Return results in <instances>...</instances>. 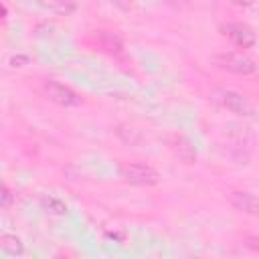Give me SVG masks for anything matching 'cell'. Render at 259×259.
<instances>
[{
    "label": "cell",
    "mask_w": 259,
    "mask_h": 259,
    "mask_svg": "<svg viewBox=\"0 0 259 259\" xmlns=\"http://www.w3.org/2000/svg\"><path fill=\"white\" fill-rule=\"evenodd\" d=\"M212 65L221 71H227L231 75H239V77H249L257 71L255 61L245 55V53H237V51H225V53H217L212 57Z\"/></svg>",
    "instance_id": "6da1fadb"
},
{
    "label": "cell",
    "mask_w": 259,
    "mask_h": 259,
    "mask_svg": "<svg viewBox=\"0 0 259 259\" xmlns=\"http://www.w3.org/2000/svg\"><path fill=\"white\" fill-rule=\"evenodd\" d=\"M42 95H45L49 101H53L55 105L65 107V109L83 105L81 93L75 91L73 87H69V85L57 81V79H45V81H42Z\"/></svg>",
    "instance_id": "7a4b0ae2"
},
{
    "label": "cell",
    "mask_w": 259,
    "mask_h": 259,
    "mask_svg": "<svg viewBox=\"0 0 259 259\" xmlns=\"http://www.w3.org/2000/svg\"><path fill=\"white\" fill-rule=\"evenodd\" d=\"M121 176L134 186H156L160 182V172L146 162H125L121 164Z\"/></svg>",
    "instance_id": "3957f363"
},
{
    "label": "cell",
    "mask_w": 259,
    "mask_h": 259,
    "mask_svg": "<svg viewBox=\"0 0 259 259\" xmlns=\"http://www.w3.org/2000/svg\"><path fill=\"white\" fill-rule=\"evenodd\" d=\"M166 144H168V150L174 154V158L178 162H182L186 166L196 162V148L184 134H170L166 138Z\"/></svg>",
    "instance_id": "277c9868"
},
{
    "label": "cell",
    "mask_w": 259,
    "mask_h": 259,
    "mask_svg": "<svg viewBox=\"0 0 259 259\" xmlns=\"http://www.w3.org/2000/svg\"><path fill=\"white\" fill-rule=\"evenodd\" d=\"M223 32L229 36V40L239 49H251L257 42L255 30L245 22H229L223 26Z\"/></svg>",
    "instance_id": "5b68a950"
},
{
    "label": "cell",
    "mask_w": 259,
    "mask_h": 259,
    "mask_svg": "<svg viewBox=\"0 0 259 259\" xmlns=\"http://www.w3.org/2000/svg\"><path fill=\"white\" fill-rule=\"evenodd\" d=\"M229 200H231V206H233L235 210H239V212L253 214V217L259 214V196H255L253 192L235 190V192H231Z\"/></svg>",
    "instance_id": "8992f818"
},
{
    "label": "cell",
    "mask_w": 259,
    "mask_h": 259,
    "mask_svg": "<svg viewBox=\"0 0 259 259\" xmlns=\"http://www.w3.org/2000/svg\"><path fill=\"white\" fill-rule=\"evenodd\" d=\"M221 103H223V107H227L235 115H251L253 113L251 101L239 91H225L221 95Z\"/></svg>",
    "instance_id": "52a82bcc"
},
{
    "label": "cell",
    "mask_w": 259,
    "mask_h": 259,
    "mask_svg": "<svg viewBox=\"0 0 259 259\" xmlns=\"http://www.w3.org/2000/svg\"><path fill=\"white\" fill-rule=\"evenodd\" d=\"M93 36L97 38V45L101 47V51L107 53H121V40L117 34L113 32H105V30H93Z\"/></svg>",
    "instance_id": "ba28073f"
},
{
    "label": "cell",
    "mask_w": 259,
    "mask_h": 259,
    "mask_svg": "<svg viewBox=\"0 0 259 259\" xmlns=\"http://www.w3.org/2000/svg\"><path fill=\"white\" fill-rule=\"evenodd\" d=\"M0 249L4 255H10V257H20L24 253V243L20 241V237L16 235H10V233H4L0 237Z\"/></svg>",
    "instance_id": "9c48e42d"
},
{
    "label": "cell",
    "mask_w": 259,
    "mask_h": 259,
    "mask_svg": "<svg viewBox=\"0 0 259 259\" xmlns=\"http://www.w3.org/2000/svg\"><path fill=\"white\" fill-rule=\"evenodd\" d=\"M40 4L45 6V8H49L51 12H57V14H71L75 8H77V4H75V0H40Z\"/></svg>",
    "instance_id": "30bf717a"
},
{
    "label": "cell",
    "mask_w": 259,
    "mask_h": 259,
    "mask_svg": "<svg viewBox=\"0 0 259 259\" xmlns=\"http://www.w3.org/2000/svg\"><path fill=\"white\" fill-rule=\"evenodd\" d=\"M40 204H42V208L49 212V214H55V217H65L67 214V204L61 200V198H55V196H45L42 200H40Z\"/></svg>",
    "instance_id": "8fae6325"
},
{
    "label": "cell",
    "mask_w": 259,
    "mask_h": 259,
    "mask_svg": "<svg viewBox=\"0 0 259 259\" xmlns=\"http://www.w3.org/2000/svg\"><path fill=\"white\" fill-rule=\"evenodd\" d=\"M241 245L245 249L253 251V253H259V235H245L243 241H241Z\"/></svg>",
    "instance_id": "7c38bea8"
},
{
    "label": "cell",
    "mask_w": 259,
    "mask_h": 259,
    "mask_svg": "<svg viewBox=\"0 0 259 259\" xmlns=\"http://www.w3.org/2000/svg\"><path fill=\"white\" fill-rule=\"evenodd\" d=\"M12 200H14V194H12V190L4 184V186H2V194H0V206H2V208H8V206L12 204Z\"/></svg>",
    "instance_id": "4fadbf2b"
},
{
    "label": "cell",
    "mask_w": 259,
    "mask_h": 259,
    "mask_svg": "<svg viewBox=\"0 0 259 259\" xmlns=\"http://www.w3.org/2000/svg\"><path fill=\"white\" fill-rule=\"evenodd\" d=\"M26 63H28V57L26 55H16V57L10 59V65L12 67H24Z\"/></svg>",
    "instance_id": "5bb4252c"
},
{
    "label": "cell",
    "mask_w": 259,
    "mask_h": 259,
    "mask_svg": "<svg viewBox=\"0 0 259 259\" xmlns=\"http://www.w3.org/2000/svg\"><path fill=\"white\" fill-rule=\"evenodd\" d=\"M233 6H239V8H249L255 4V0H229Z\"/></svg>",
    "instance_id": "9a60e30c"
}]
</instances>
